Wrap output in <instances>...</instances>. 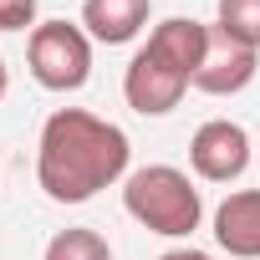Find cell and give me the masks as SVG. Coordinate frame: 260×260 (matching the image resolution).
<instances>
[{
    "mask_svg": "<svg viewBox=\"0 0 260 260\" xmlns=\"http://www.w3.org/2000/svg\"><path fill=\"white\" fill-rule=\"evenodd\" d=\"M133 143L117 122L87 107H56L36 138V184L51 204H87L127 179Z\"/></svg>",
    "mask_w": 260,
    "mask_h": 260,
    "instance_id": "1",
    "label": "cell"
},
{
    "mask_svg": "<svg viewBox=\"0 0 260 260\" xmlns=\"http://www.w3.org/2000/svg\"><path fill=\"white\" fill-rule=\"evenodd\" d=\"M122 209L133 214L148 235H164V240H189L204 219V194L199 184L174 169V164H148V169H133L122 179Z\"/></svg>",
    "mask_w": 260,
    "mask_h": 260,
    "instance_id": "2",
    "label": "cell"
},
{
    "mask_svg": "<svg viewBox=\"0 0 260 260\" xmlns=\"http://www.w3.org/2000/svg\"><path fill=\"white\" fill-rule=\"evenodd\" d=\"M26 67L46 92H82L92 77V36L82 21H41L26 36Z\"/></svg>",
    "mask_w": 260,
    "mask_h": 260,
    "instance_id": "3",
    "label": "cell"
},
{
    "mask_svg": "<svg viewBox=\"0 0 260 260\" xmlns=\"http://www.w3.org/2000/svg\"><path fill=\"white\" fill-rule=\"evenodd\" d=\"M189 87H194V82H189L169 56H158L148 41L133 51V61H127V72H122V97H127V107H133L138 117H169V112L184 102Z\"/></svg>",
    "mask_w": 260,
    "mask_h": 260,
    "instance_id": "4",
    "label": "cell"
},
{
    "mask_svg": "<svg viewBox=\"0 0 260 260\" xmlns=\"http://www.w3.org/2000/svg\"><path fill=\"white\" fill-rule=\"evenodd\" d=\"M189 169L204 184H235L250 169V133L230 117H209L189 138Z\"/></svg>",
    "mask_w": 260,
    "mask_h": 260,
    "instance_id": "5",
    "label": "cell"
},
{
    "mask_svg": "<svg viewBox=\"0 0 260 260\" xmlns=\"http://www.w3.org/2000/svg\"><path fill=\"white\" fill-rule=\"evenodd\" d=\"M255 72H260V51L240 46L219 26H209V51H204V67L194 72V87L209 92V97H235L255 82Z\"/></svg>",
    "mask_w": 260,
    "mask_h": 260,
    "instance_id": "6",
    "label": "cell"
},
{
    "mask_svg": "<svg viewBox=\"0 0 260 260\" xmlns=\"http://www.w3.org/2000/svg\"><path fill=\"white\" fill-rule=\"evenodd\" d=\"M214 245L230 260H260V189H235L219 199Z\"/></svg>",
    "mask_w": 260,
    "mask_h": 260,
    "instance_id": "7",
    "label": "cell"
},
{
    "mask_svg": "<svg viewBox=\"0 0 260 260\" xmlns=\"http://www.w3.org/2000/svg\"><path fill=\"white\" fill-rule=\"evenodd\" d=\"M153 0H82V31L97 46H127L148 26Z\"/></svg>",
    "mask_w": 260,
    "mask_h": 260,
    "instance_id": "8",
    "label": "cell"
},
{
    "mask_svg": "<svg viewBox=\"0 0 260 260\" xmlns=\"http://www.w3.org/2000/svg\"><path fill=\"white\" fill-rule=\"evenodd\" d=\"M148 46H153L158 56H169V61L194 82V72L204 67V51H209V26L194 21V16H169V21H158V26L148 31Z\"/></svg>",
    "mask_w": 260,
    "mask_h": 260,
    "instance_id": "9",
    "label": "cell"
},
{
    "mask_svg": "<svg viewBox=\"0 0 260 260\" xmlns=\"http://www.w3.org/2000/svg\"><path fill=\"white\" fill-rule=\"evenodd\" d=\"M41 260H112V245H107V235H97L87 224H72V230H56L46 240Z\"/></svg>",
    "mask_w": 260,
    "mask_h": 260,
    "instance_id": "10",
    "label": "cell"
},
{
    "mask_svg": "<svg viewBox=\"0 0 260 260\" xmlns=\"http://www.w3.org/2000/svg\"><path fill=\"white\" fill-rule=\"evenodd\" d=\"M214 26L230 41L260 51V0H214Z\"/></svg>",
    "mask_w": 260,
    "mask_h": 260,
    "instance_id": "11",
    "label": "cell"
},
{
    "mask_svg": "<svg viewBox=\"0 0 260 260\" xmlns=\"http://www.w3.org/2000/svg\"><path fill=\"white\" fill-rule=\"evenodd\" d=\"M0 31H36V0H0Z\"/></svg>",
    "mask_w": 260,
    "mask_h": 260,
    "instance_id": "12",
    "label": "cell"
},
{
    "mask_svg": "<svg viewBox=\"0 0 260 260\" xmlns=\"http://www.w3.org/2000/svg\"><path fill=\"white\" fill-rule=\"evenodd\" d=\"M158 260H214L209 250H194V245H179V250H164Z\"/></svg>",
    "mask_w": 260,
    "mask_h": 260,
    "instance_id": "13",
    "label": "cell"
},
{
    "mask_svg": "<svg viewBox=\"0 0 260 260\" xmlns=\"http://www.w3.org/2000/svg\"><path fill=\"white\" fill-rule=\"evenodd\" d=\"M6 92H11V72H6V61H0V102H6Z\"/></svg>",
    "mask_w": 260,
    "mask_h": 260,
    "instance_id": "14",
    "label": "cell"
}]
</instances>
